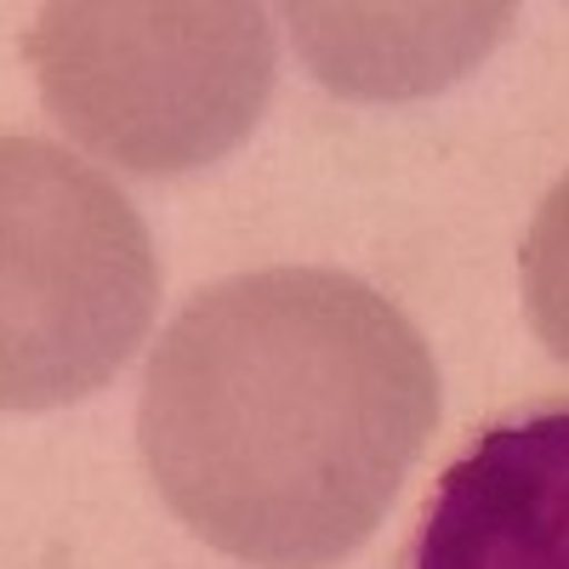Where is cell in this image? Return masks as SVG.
I'll list each match as a JSON object with an SVG mask.
<instances>
[{
    "mask_svg": "<svg viewBox=\"0 0 569 569\" xmlns=\"http://www.w3.org/2000/svg\"><path fill=\"white\" fill-rule=\"evenodd\" d=\"M439 365L376 284L251 268L194 291L142 365L137 450L188 536L251 569H337L439 427Z\"/></svg>",
    "mask_w": 569,
    "mask_h": 569,
    "instance_id": "1",
    "label": "cell"
},
{
    "mask_svg": "<svg viewBox=\"0 0 569 569\" xmlns=\"http://www.w3.org/2000/svg\"><path fill=\"white\" fill-rule=\"evenodd\" d=\"M23 63L86 154L131 177H182L251 137L279 40L251 0H52L23 34Z\"/></svg>",
    "mask_w": 569,
    "mask_h": 569,
    "instance_id": "2",
    "label": "cell"
},
{
    "mask_svg": "<svg viewBox=\"0 0 569 569\" xmlns=\"http://www.w3.org/2000/svg\"><path fill=\"white\" fill-rule=\"evenodd\" d=\"M160 257L120 188L46 137L0 142V405L91 399L149 342Z\"/></svg>",
    "mask_w": 569,
    "mask_h": 569,
    "instance_id": "3",
    "label": "cell"
},
{
    "mask_svg": "<svg viewBox=\"0 0 569 569\" xmlns=\"http://www.w3.org/2000/svg\"><path fill=\"white\" fill-rule=\"evenodd\" d=\"M393 569H569V393L472 427L416 501Z\"/></svg>",
    "mask_w": 569,
    "mask_h": 569,
    "instance_id": "4",
    "label": "cell"
},
{
    "mask_svg": "<svg viewBox=\"0 0 569 569\" xmlns=\"http://www.w3.org/2000/svg\"><path fill=\"white\" fill-rule=\"evenodd\" d=\"M313 80L342 98H416L467 74L512 7H284Z\"/></svg>",
    "mask_w": 569,
    "mask_h": 569,
    "instance_id": "5",
    "label": "cell"
},
{
    "mask_svg": "<svg viewBox=\"0 0 569 569\" xmlns=\"http://www.w3.org/2000/svg\"><path fill=\"white\" fill-rule=\"evenodd\" d=\"M518 284H525V313L536 342L569 365V171L541 194L525 251H518Z\"/></svg>",
    "mask_w": 569,
    "mask_h": 569,
    "instance_id": "6",
    "label": "cell"
}]
</instances>
